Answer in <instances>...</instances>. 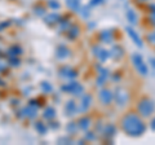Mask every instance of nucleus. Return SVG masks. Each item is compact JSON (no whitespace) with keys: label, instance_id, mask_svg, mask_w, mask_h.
Returning <instances> with one entry per match:
<instances>
[{"label":"nucleus","instance_id":"17","mask_svg":"<svg viewBox=\"0 0 155 145\" xmlns=\"http://www.w3.org/2000/svg\"><path fill=\"white\" fill-rule=\"evenodd\" d=\"M78 126H79V130H81V131H87L92 126V118L88 115H83L81 118L78 119Z\"/></svg>","mask_w":155,"mask_h":145},{"label":"nucleus","instance_id":"42","mask_svg":"<svg viewBox=\"0 0 155 145\" xmlns=\"http://www.w3.org/2000/svg\"><path fill=\"white\" fill-rule=\"evenodd\" d=\"M88 27L89 29H94L96 27V22H88Z\"/></svg>","mask_w":155,"mask_h":145},{"label":"nucleus","instance_id":"3","mask_svg":"<svg viewBox=\"0 0 155 145\" xmlns=\"http://www.w3.org/2000/svg\"><path fill=\"white\" fill-rule=\"evenodd\" d=\"M114 101L118 108H125L130 101V95L128 89L124 88V87H116L114 91Z\"/></svg>","mask_w":155,"mask_h":145},{"label":"nucleus","instance_id":"13","mask_svg":"<svg viewBox=\"0 0 155 145\" xmlns=\"http://www.w3.org/2000/svg\"><path fill=\"white\" fill-rule=\"evenodd\" d=\"M125 56V51L122 46L114 44L110 49V59H113L114 61H120Z\"/></svg>","mask_w":155,"mask_h":145},{"label":"nucleus","instance_id":"20","mask_svg":"<svg viewBox=\"0 0 155 145\" xmlns=\"http://www.w3.org/2000/svg\"><path fill=\"white\" fill-rule=\"evenodd\" d=\"M58 25H60V27H58V31H60V32H66L72 23H71L70 17H61V20H60V22H58Z\"/></svg>","mask_w":155,"mask_h":145},{"label":"nucleus","instance_id":"32","mask_svg":"<svg viewBox=\"0 0 155 145\" xmlns=\"http://www.w3.org/2000/svg\"><path fill=\"white\" fill-rule=\"evenodd\" d=\"M146 40H147V42L150 43V44L155 46V30L147 34V35H146Z\"/></svg>","mask_w":155,"mask_h":145},{"label":"nucleus","instance_id":"43","mask_svg":"<svg viewBox=\"0 0 155 145\" xmlns=\"http://www.w3.org/2000/svg\"><path fill=\"white\" fill-rule=\"evenodd\" d=\"M138 2H149V0H138Z\"/></svg>","mask_w":155,"mask_h":145},{"label":"nucleus","instance_id":"31","mask_svg":"<svg viewBox=\"0 0 155 145\" xmlns=\"http://www.w3.org/2000/svg\"><path fill=\"white\" fill-rule=\"evenodd\" d=\"M104 3H105V0H89L88 5H89L91 8H96V7H100V5H102Z\"/></svg>","mask_w":155,"mask_h":145},{"label":"nucleus","instance_id":"15","mask_svg":"<svg viewBox=\"0 0 155 145\" xmlns=\"http://www.w3.org/2000/svg\"><path fill=\"white\" fill-rule=\"evenodd\" d=\"M79 35H80V26L79 25H71L69 27V30L66 31V38L71 42L76 40L78 38H79Z\"/></svg>","mask_w":155,"mask_h":145},{"label":"nucleus","instance_id":"10","mask_svg":"<svg viewBox=\"0 0 155 145\" xmlns=\"http://www.w3.org/2000/svg\"><path fill=\"white\" fill-rule=\"evenodd\" d=\"M80 103L78 105V110H79V113H87L89 110V108L92 106V103H93V96L91 93H83L80 96Z\"/></svg>","mask_w":155,"mask_h":145},{"label":"nucleus","instance_id":"36","mask_svg":"<svg viewBox=\"0 0 155 145\" xmlns=\"http://www.w3.org/2000/svg\"><path fill=\"white\" fill-rule=\"evenodd\" d=\"M147 11L150 12V16L155 17V3H150L147 4Z\"/></svg>","mask_w":155,"mask_h":145},{"label":"nucleus","instance_id":"21","mask_svg":"<svg viewBox=\"0 0 155 145\" xmlns=\"http://www.w3.org/2000/svg\"><path fill=\"white\" fill-rule=\"evenodd\" d=\"M66 5L72 12H79L81 8V0H65Z\"/></svg>","mask_w":155,"mask_h":145},{"label":"nucleus","instance_id":"33","mask_svg":"<svg viewBox=\"0 0 155 145\" xmlns=\"http://www.w3.org/2000/svg\"><path fill=\"white\" fill-rule=\"evenodd\" d=\"M104 123H102V120H98V122L96 123V126H94V132L97 133L98 132L100 135H101V132H102V130H104Z\"/></svg>","mask_w":155,"mask_h":145},{"label":"nucleus","instance_id":"40","mask_svg":"<svg viewBox=\"0 0 155 145\" xmlns=\"http://www.w3.org/2000/svg\"><path fill=\"white\" fill-rule=\"evenodd\" d=\"M149 62H150V66H151L153 69L155 70V57H150V59H149Z\"/></svg>","mask_w":155,"mask_h":145},{"label":"nucleus","instance_id":"39","mask_svg":"<svg viewBox=\"0 0 155 145\" xmlns=\"http://www.w3.org/2000/svg\"><path fill=\"white\" fill-rule=\"evenodd\" d=\"M49 127L53 128V130H57L58 127H60V123H58V122H51L49 123Z\"/></svg>","mask_w":155,"mask_h":145},{"label":"nucleus","instance_id":"11","mask_svg":"<svg viewBox=\"0 0 155 145\" xmlns=\"http://www.w3.org/2000/svg\"><path fill=\"white\" fill-rule=\"evenodd\" d=\"M58 74H60L61 78L67 79V80H72V79H76V78H78L79 72H78V70L74 69V67L62 66L61 69H60V71H58Z\"/></svg>","mask_w":155,"mask_h":145},{"label":"nucleus","instance_id":"4","mask_svg":"<svg viewBox=\"0 0 155 145\" xmlns=\"http://www.w3.org/2000/svg\"><path fill=\"white\" fill-rule=\"evenodd\" d=\"M61 91L65 93H70L72 96H75V97H80V96L84 93V86L81 83H79V82H76L75 79H72L69 82V83L62 86Z\"/></svg>","mask_w":155,"mask_h":145},{"label":"nucleus","instance_id":"30","mask_svg":"<svg viewBox=\"0 0 155 145\" xmlns=\"http://www.w3.org/2000/svg\"><path fill=\"white\" fill-rule=\"evenodd\" d=\"M47 5L49 7V9H53V11H57V9H60V7H61L57 0H48Z\"/></svg>","mask_w":155,"mask_h":145},{"label":"nucleus","instance_id":"41","mask_svg":"<svg viewBox=\"0 0 155 145\" xmlns=\"http://www.w3.org/2000/svg\"><path fill=\"white\" fill-rule=\"evenodd\" d=\"M150 128H151V131H155V117L151 119V122H150Z\"/></svg>","mask_w":155,"mask_h":145},{"label":"nucleus","instance_id":"34","mask_svg":"<svg viewBox=\"0 0 155 145\" xmlns=\"http://www.w3.org/2000/svg\"><path fill=\"white\" fill-rule=\"evenodd\" d=\"M58 143L60 144H74V140H72L71 137H67V136H64V137H61V139H58Z\"/></svg>","mask_w":155,"mask_h":145},{"label":"nucleus","instance_id":"2","mask_svg":"<svg viewBox=\"0 0 155 145\" xmlns=\"http://www.w3.org/2000/svg\"><path fill=\"white\" fill-rule=\"evenodd\" d=\"M155 112V101L153 99L147 97V96H143L138 100L137 103V113L140 117L145 118H150Z\"/></svg>","mask_w":155,"mask_h":145},{"label":"nucleus","instance_id":"14","mask_svg":"<svg viewBox=\"0 0 155 145\" xmlns=\"http://www.w3.org/2000/svg\"><path fill=\"white\" fill-rule=\"evenodd\" d=\"M76 113H79V110H78V104L74 100H69L65 105V115L66 117H74Z\"/></svg>","mask_w":155,"mask_h":145},{"label":"nucleus","instance_id":"29","mask_svg":"<svg viewBox=\"0 0 155 145\" xmlns=\"http://www.w3.org/2000/svg\"><path fill=\"white\" fill-rule=\"evenodd\" d=\"M110 79L113 83H118V82L122 80V74H120L119 71H114L110 74Z\"/></svg>","mask_w":155,"mask_h":145},{"label":"nucleus","instance_id":"38","mask_svg":"<svg viewBox=\"0 0 155 145\" xmlns=\"http://www.w3.org/2000/svg\"><path fill=\"white\" fill-rule=\"evenodd\" d=\"M22 53V49L19 47H13L12 48V55L13 56H16V55H21Z\"/></svg>","mask_w":155,"mask_h":145},{"label":"nucleus","instance_id":"16","mask_svg":"<svg viewBox=\"0 0 155 145\" xmlns=\"http://www.w3.org/2000/svg\"><path fill=\"white\" fill-rule=\"evenodd\" d=\"M56 56H57V59H60V60H65V59H67V57L71 56V51H70L69 47L61 44V46L57 47V49H56Z\"/></svg>","mask_w":155,"mask_h":145},{"label":"nucleus","instance_id":"22","mask_svg":"<svg viewBox=\"0 0 155 145\" xmlns=\"http://www.w3.org/2000/svg\"><path fill=\"white\" fill-rule=\"evenodd\" d=\"M66 132L70 135V136H75L79 132V126H78V122H70L66 124Z\"/></svg>","mask_w":155,"mask_h":145},{"label":"nucleus","instance_id":"26","mask_svg":"<svg viewBox=\"0 0 155 145\" xmlns=\"http://www.w3.org/2000/svg\"><path fill=\"white\" fill-rule=\"evenodd\" d=\"M91 11H92V8L88 5V4H87V5H83L80 8V11H79V13L81 14V16H83L84 18H87V20H88V18L91 17Z\"/></svg>","mask_w":155,"mask_h":145},{"label":"nucleus","instance_id":"27","mask_svg":"<svg viewBox=\"0 0 155 145\" xmlns=\"http://www.w3.org/2000/svg\"><path fill=\"white\" fill-rule=\"evenodd\" d=\"M84 132H85V135H84L85 141L91 143V141H94V140L97 139V133L94 131H89V130H87V131H84Z\"/></svg>","mask_w":155,"mask_h":145},{"label":"nucleus","instance_id":"7","mask_svg":"<svg viewBox=\"0 0 155 145\" xmlns=\"http://www.w3.org/2000/svg\"><path fill=\"white\" fill-rule=\"evenodd\" d=\"M96 69H97V72H98V75H97V79H96V86L100 87V88H102V87L106 83H107V80L110 79L111 71L107 69V67H102V66L98 65V64L96 65Z\"/></svg>","mask_w":155,"mask_h":145},{"label":"nucleus","instance_id":"19","mask_svg":"<svg viewBox=\"0 0 155 145\" xmlns=\"http://www.w3.org/2000/svg\"><path fill=\"white\" fill-rule=\"evenodd\" d=\"M125 17H127V21L130 23V25H137L138 23V16L137 13H136V11L133 8H128L127 12H125Z\"/></svg>","mask_w":155,"mask_h":145},{"label":"nucleus","instance_id":"6","mask_svg":"<svg viewBox=\"0 0 155 145\" xmlns=\"http://www.w3.org/2000/svg\"><path fill=\"white\" fill-rule=\"evenodd\" d=\"M116 38V31L114 29H104L97 34V39L102 44H113Z\"/></svg>","mask_w":155,"mask_h":145},{"label":"nucleus","instance_id":"23","mask_svg":"<svg viewBox=\"0 0 155 145\" xmlns=\"http://www.w3.org/2000/svg\"><path fill=\"white\" fill-rule=\"evenodd\" d=\"M96 59L98 60L100 64H104L110 59V51L109 49H105V48H101V51L98 52V55L96 56Z\"/></svg>","mask_w":155,"mask_h":145},{"label":"nucleus","instance_id":"24","mask_svg":"<svg viewBox=\"0 0 155 145\" xmlns=\"http://www.w3.org/2000/svg\"><path fill=\"white\" fill-rule=\"evenodd\" d=\"M43 117H44V119L47 120H52L56 118V109L52 108V106H47L45 110H44V114H43Z\"/></svg>","mask_w":155,"mask_h":145},{"label":"nucleus","instance_id":"25","mask_svg":"<svg viewBox=\"0 0 155 145\" xmlns=\"http://www.w3.org/2000/svg\"><path fill=\"white\" fill-rule=\"evenodd\" d=\"M35 130L40 135H45L48 131V127H47V124L43 122H35Z\"/></svg>","mask_w":155,"mask_h":145},{"label":"nucleus","instance_id":"35","mask_svg":"<svg viewBox=\"0 0 155 145\" xmlns=\"http://www.w3.org/2000/svg\"><path fill=\"white\" fill-rule=\"evenodd\" d=\"M34 12H35L36 16H44L47 11H45L44 7H35V11H34Z\"/></svg>","mask_w":155,"mask_h":145},{"label":"nucleus","instance_id":"12","mask_svg":"<svg viewBox=\"0 0 155 145\" xmlns=\"http://www.w3.org/2000/svg\"><path fill=\"white\" fill-rule=\"evenodd\" d=\"M125 31H127L128 36L130 38V40H132L138 48H142L143 47V42L141 39V36H140V34L136 31L132 26H127V27H125Z\"/></svg>","mask_w":155,"mask_h":145},{"label":"nucleus","instance_id":"28","mask_svg":"<svg viewBox=\"0 0 155 145\" xmlns=\"http://www.w3.org/2000/svg\"><path fill=\"white\" fill-rule=\"evenodd\" d=\"M40 87H41V89H43L44 93H51L53 91V87H52V84L49 83V82H41Z\"/></svg>","mask_w":155,"mask_h":145},{"label":"nucleus","instance_id":"37","mask_svg":"<svg viewBox=\"0 0 155 145\" xmlns=\"http://www.w3.org/2000/svg\"><path fill=\"white\" fill-rule=\"evenodd\" d=\"M101 48H102V47L98 46V44H94L93 47H92V53H93V56H94V57L98 55V52L101 51Z\"/></svg>","mask_w":155,"mask_h":145},{"label":"nucleus","instance_id":"18","mask_svg":"<svg viewBox=\"0 0 155 145\" xmlns=\"http://www.w3.org/2000/svg\"><path fill=\"white\" fill-rule=\"evenodd\" d=\"M61 17H62V16H60V14H57V13L47 14V16L44 17V22L47 23L48 26H54V25H57V23L60 22Z\"/></svg>","mask_w":155,"mask_h":145},{"label":"nucleus","instance_id":"8","mask_svg":"<svg viewBox=\"0 0 155 145\" xmlns=\"http://www.w3.org/2000/svg\"><path fill=\"white\" fill-rule=\"evenodd\" d=\"M98 101L104 106H110L114 103V92L110 88L102 87V88L98 91Z\"/></svg>","mask_w":155,"mask_h":145},{"label":"nucleus","instance_id":"5","mask_svg":"<svg viewBox=\"0 0 155 145\" xmlns=\"http://www.w3.org/2000/svg\"><path fill=\"white\" fill-rule=\"evenodd\" d=\"M132 65L134 66L136 71H137L140 75L146 76L149 74V67L146 64H145L143 57L140 55V53H133L132 55Z\"/></svg>","mask_w":155,"mask_h":145},{"label":"nucleus","instance_id":"9","mask_svg":"<svg viewBox=\"0 0 155 145\" xmlns=\"http://www.w3.org/2000/svg\"><path fill=\"white\" fill-rule=\"evenodd\" d=\"M116 132H118V127H116L114 123H106L104 126L102 132H101V136L107 143H113V139L115 137Z\"/></svg>","mask_w":155,"mask_h":145},{"label":"nucleus","instance_id":"1","mask_svg":"<svg viewBox=\"0 0 155 145\" xmlns=\"http://www.w3.org/2000/svg\"><path fill=\"white\" fill-rule=\"evenodd\" d=\"M120 128L129 137H141L147 127L137 112H128L120 119Z\"/></svg>","mask_w":155,"mask_h":145}]
</instances>
